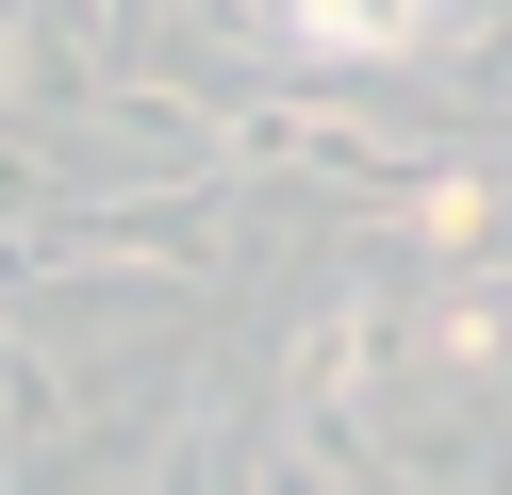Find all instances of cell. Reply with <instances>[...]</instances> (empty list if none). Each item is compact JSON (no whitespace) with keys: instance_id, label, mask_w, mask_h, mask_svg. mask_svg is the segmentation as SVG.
Masks as SVG:
<instances>
[{"instance_id":"7a4b0ae2","label":"cell","mask_w":512,"mask_h":495,"mask_svg":"<svg viewBox=\"0 0 512 495\" xmlns=\"http://www.w3.org/2000/svg\"><path fill=\"white\" fill-rule=\"evenodd\" d=\"M446 495H463V479H446Z\"/></svg>"},{"instance_id":"6da1fadb","label":"cell","mask_w":512,"mask_h":495,"mask_svg":"<svg viewBox=\"0 0 512 495\" xmlns=\"http://www.w3.org/2000/svg\"><path fill=\"white\" fill-rule=\"evenodd\" d=\"M248 33H265L281 66H430L463 50V0H248Z\"/></svg>"}]
</instances>
